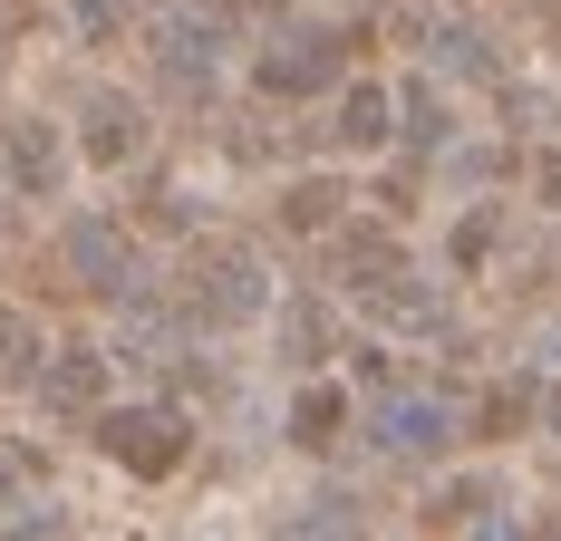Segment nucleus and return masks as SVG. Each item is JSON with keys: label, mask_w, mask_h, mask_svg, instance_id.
<instances>
[{"label": "nucleus", "mask_w": 561, "mask_h": 541, "mask_svg": "<svg viewBox=\"0 0 561 541\" xmlns=\"http://www.w3.org/2000/svg\"><path fill=\"white\" fill-rule=\"evenodd\" d=\"M388 136H397V97L378 88V78L339 97V146H388Z\"/></svg>", "instance_id": "obj_2"}, {"label": "nucleus", "mask_w": 561, "mask_h": 541, "mask_svg": "<svg viewBox=\"0 0 561 541\" xmlns=\"http://www.w3.org/2000/svg\"><path fill=\"white\" fill-rule=\"evenodd\" d=\"M436 68H455V78H494V68H504V58H494V30H474V20L436 30Z\"/></svg>", "instance_id": "obj_4"}, {"label": "nucleus", "mask_w": 561, "mask_h": 541, "mask_svg": "<svg viewBox=\"0 0 561 541\" xmlns=\"http://www.w3.org/2000/svg\"><path fill=\"white\" fill-rule=\"evenodd\" d=\"M348 78V30H290L262 49V97H320Z\"/></svg>", "instance_id": "obj_1"}, {"label": "nucleus", "mask_w": 561, "mask_h": 541, "mask_svg": "<svg viewBox=\"0 0 561 541\" xmlns=\"http://www.w3.org/2000/svg\"><path fill=\"white\" fill-rule=\"evenodd\" d=\"M252 10H300V0H252Z\"/></svg>", "instance_id": "obj_5"}, {"label": "nucleus", "mask_w": 561, "mask_h": 541, "mask_svg": "<svg viewBox=\"0 0 561 541\" xmlns=\"http://www.w3.org/2000/svg\"><path fill=\"white\" fill-rule=\"evenodd\" d=\"M339 204H348V184H339V174H300V184L280 194V222H290V232H330Z\"/></svg>", "instance_id": "obj_3"}]
</instances>
